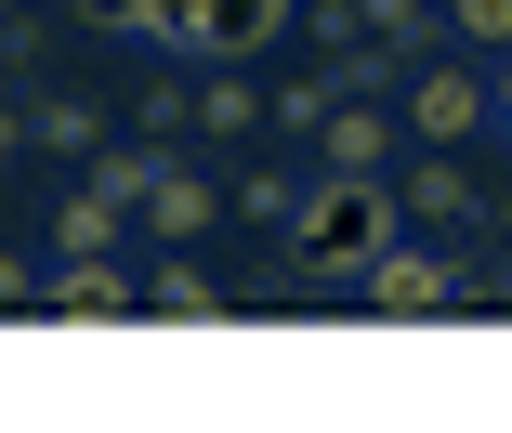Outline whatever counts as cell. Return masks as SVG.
Wrapping results in <instances>:
<instances>
[{
	"mask_svg": "<svg viewBox=\"0 0 512 433\" xmlns=\"http://www.w3.org/2000/svg\"><path fill=\"white\" fill-rule=\"evenodd\" d=\"M368 237H381V197H329V210H316V250H329V263H355Z\"/></svg>",
	"mask_w": 512,
	"mask_h": 433,
	"instance_id": "obj_1",
	"label": "cell"
},
{
	"mask_svg": "<svg viewBox=\"0 0 512 433\" xmlns=\"http://www.w3.org/2000/svg\"><path fill=\"white\" fill-rule=\"evenodd\" d=\"M434 302H447L434 263H381V315H434Z\"/></svg>",
	"mask_w": 512,
	"mask_h": 433,
	"instance_id": "obj_2",
	"label": "cell"
},
{
	"mask_svg": "<svg viewBox=\"0 0 512 433\" xmlns=\"http://www.w3.org/2000/svg\"><path fill=\"white\" fill-rule=\"evenodd\" d=\"M119 184H132V171H119ZM119 184H92V197L66 210V237H79V250H106V224H119Z\"/></svg>",
	"mask_w": 512,
	"mask_h": 433,
	"instance_id": "obj_3",
	"label": "cell"
},
{
	"mask_svg": "<svg viewBox=\"0 0 512 433\" xmlns=\"http://www.w3.org/2000/svg\"><path fill=\"white\" fill-rule=\"evenodd\" d=\"M460 14H473V27H486V40H512V0H460Z\"/></svg>",
	"mask_w": 512,
	"mask_h": 433,
	"instance_id": "obj_4",
	"label": "cell"
}]
</instances>
